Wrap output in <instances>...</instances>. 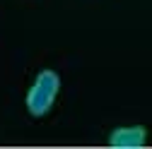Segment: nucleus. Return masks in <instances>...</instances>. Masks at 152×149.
<instances>
[{"label": "nucleus", "instance_id": "nucleus-1", "mask_svg": "<svg viewBox=\"0 0 152 149\" xmlns=\"http://www.w3.org/2000/svg\"><path fill=\"white\" fill-rule=\"evenodd\" d=\"M58 87H61V80L53 70H41L36 82L31 84L29 94H27V108L31 116H44L48 113V108L53 106L56 101V94H58Z\"/></svg>", "mask_w": 152, "mask_h": 149}, {"label": "nucleus", "instance_id": "nucleus-2", "mask_svg": "<svg viewBox=\"0 0 152 149\" xmlns=\"http://www.w3.org/2000/svg\"><path fill=\"white\" fill-rule=\"evenodd\" d=\"M145 140H147V130L142 125H135V127L113 130L111 137H109V144L111 147H142Z\"/></svg>", "mask_w": 152, "mask_h": 149}]
</instances>
